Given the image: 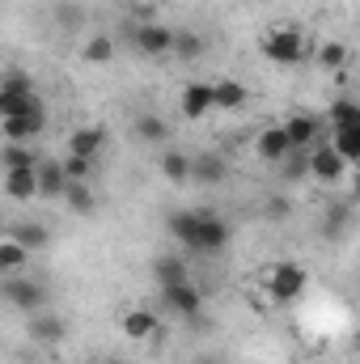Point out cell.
I'll return each mask as SVG.
<instances>
[{"label": "cell", "instance_id": "38", "mask_svg": "<svg viewBox=\"0 0 360 364\" xmlns=\"http://www.w3.org/2000/svg\"><path fill=\"white\" fill-rule=\"evenodd\" d=\"M352 343H356V356H360V331H356V339H352Z\"/></svg>", "mask_w": 360, "mask_h": 364}, {"label": "cell", "instance_id": "18", "mask_svg": "<svg viewBox=\"0 0 360 364\" xmlns=\"http://www.w3.org/2000/svg\"><path fill=\"white\" fill-rule=\"evenodd\" d=\"M9 237L21 242L26 250H47L51 246V229L43 220H17V225H9Z\"/></svg>", "mask_w": 360, "mask_h": 364}, {"label": "cell", "instance_id": "37", "mask_svg": "<svg viewBox=\"0 0 360 364\" xmlns=\"http://www.w3.org/2000/svg\"><path fill=\"white\" fill-rule=\"evenodd\" d=\"M195 364H216V360H208V356H199V360H195Z\"/></svg>", "mask_w": 360, "mask_h": 364}, {"label": "cell", "instance_id": "6", "mask_svg": "<svg viewBox=\"0 0 360 364\" xmlns=\"http://www.w3.org/2000/svg\"><path fill=\"white\" fill-rule=\"evenodd\" d=\"M179 110H182V119H191V123H199L203 114H212L216 110V81H191V85H182Z\"/></svg>", "mask_w": 360, "mask_h": 364}, {"label": "cell", "instance_id": "8", "mask_svg": "<svg viewBox=\"0 0 360 364\" xmlns=\"http://www.w3.org/2000/svg\"><path fill=\"white\" fill-rule=\"evenodd\" d=\"M26 335H30L38 348H60V343L68 339V322H64L60 314L43 309V314H30V318H26Z\"/></svg>", "mask_w": 360, "mask_h": 364}, {"label": "cell", "instance_id": "22", "mask_svg": "<svg viewBox=\"0 0 360 364\" xmlns=\"http://www.w3.org/2000/svg\"><path fill=\"white\" fill-rule=\"evenodd\" d=\"M275 178L280 182H305L309 178V149H292V153L275 166Z\"/></svg>", "mask_w": 360, "mask_h": 364}, {"label": "cell", "instance_id": "16", "mask_svg": "<svg viewBox=\"0 0 360 364\" xmlns=\"http://www.w3.org/2000/svg\"><path fill=\"white\" fill-rule=\"evenodd\" d=\"M157 326H162V318H157V309H149V305H140V309H127L123 314V335L127 339H153L157 335Z\"/></svg>", "mask_w": 360, "mask_h": 364}, {"label": "cell", "instance_id": "1", "mask_svg": "<svg viewBox=\"0 0 360 364\" xmlns=\"http://www.w3.org/2000/svg\"><path fill=\"white\" fill-rule=\"evenodd\" d=\"M0 296H4L9 309H17V314H26V318L47 309V288H43L38 279H26V275H4V279H0Z\"/></svg>", "mask_w": 360, "mask_h": 364}, {"label": "cell", "instance_id": "32", "mask_svg": "<svg viewBox=\"0 0 360 364\" xmlns=\"http://www.w3.org/2000/svg\"><path fill=\"white\" fill-rule=\"evenodd\" d=\"M0 93H17V97H26V93H38V90H34V77H30V73L9 68V73H4V81H0Z\"/></svg>", "mask_w": 360, "mask_h": 364}, {"label": "cell", "instance_id": "19", "mask_svg": "<svg viewBox=\"0 0 360 364\" xmlns=\"http://www.w3.org/2000/svg\"><path fill=\"white\" fill-rule=\"evenodd\" d=\"M136 140L140 144H170V123L162 119V114H153V110H144V114H136Z\"/></svg>", "mask_w": 360, "mask_h": 364}, {"label": "cell", "instance_id": "10", "mask_svg": "<svg viewBox=\"0 0 360 364\" xmlns=\"http://www.w3.org/2000/svg\"><path fill=\"white\" fill-rule=\"evenodd\" d=\"M191 182H203V186H221L229 182V157L216 153V149H203L191 157Z\"/></svg>", "mask_w": 360, "mask_h": 364}, {"label": "cell", "instance_id": "12", "mask_svg": "<svg viewBox=\"0 0 360 364\" xmlns=\"http://www.w3.org/2000/svg\"><path fill=\"white\" fill-rule=\"evenodd\" d=\"M199 225H203V216L199 212H186V208L166 216V233L179 242L182 250H199Z\"/></svg>", "mask_w": 360, "mask_h": 364}, {"label": "cell", "instance_id": "34", "mask_svg": "<svg viewBox=\"0 0 360 364\" xmlns=\"http://www.w3.org/2000/svg\"><path fill=\"white\" fill-rule=\"evenodd\" d=\"M263 216H268V220H275V225H284V220L292 216V199H288V195H280V191H275V195H268Z\"/></svg>", "mask_w": 360, "mask_h": 364}, {"label": "cell", "instance_id": "17", "mask_svg": "<svg viewBox=\"0 0 360 364\" xmlns=\"http://www.w3.org/2000/svg\"><path fill=\"white\" fill-rule=\"evenodd\" d=\"M4 195L13 203L38 199V170H4Z\"/></svg>", "mask_w": 360, "mask_h": 364}, {"label": "cell", "instance_id": "2", "mask_svg": "<svg viewBox=\"0 0 360 364\" xmlns=\"http://www.w3.org/2000/svg\"><path fill=\"white\" fill-rule=\"evenodd\" d=\"M348 157L331 144V140H318L314 149H309V178L318 182V186H344L348 182Z\"/></svg>", "mask_w": 360, "mask_h": 364}, {"label": "cell", "instance_id": "33", "mask_svg": "<svg viewBox=\"0 0 360 364\" xmlns=\"http://www.w3.org/2000/svg\"><path fill=\"white\" fill-rule=\"evenodd\" d=\"M93 170H97V161L64 153V174H68V182H90V178H93Z\"/></svg>", "mask_w": 360, "mask_h": 364}, {"label": "cell", "instance_id": "21", "mask_svg": "<svg viewBox=\"0 0 360 364\" xmlns=\"http://www.w3.org/2000/svg\"><path fill=\"white\" fill-rule=\"evenodd\" d=\"M153 279H157V284H182V279H191L186 259H182V255H157V259H153Z\"/></svg>", "mask_w": 360, "mask_h": 364}, {"label": "cell", "instance_id": "35", "mask_svg": "<svg viewBox=\"0 0 360 364\" xmlns=\"http://www.w3.org/2000/svg\"><path fill=\"white\" fill-rule=\"evenodd\" d=\"M344 225H348V208H331V212H327V225H322V237L335 242V237L344 233Z\"/></svg>", "mask_w": 360, "mask_h": 364}, {"label": "cell", "instance_id": "13", "mask_svg": "<svg viewBox=\"0 0 360 364\" xmlns=\"http://www.w3.org/2000/svg\"><path fill=\"white\" fill-rule=\"evenodd\" d=\"M199 216H203V225H199V255H221L229 246V225L216 212H208V208H199Z\"/></svg>", "mask_w": 360, "mask_h": 364}, {"label": "cell", "instance_id": "11", "mask_svg": "<svg viewBox=\"0 0 360 364\" xmlns=\"http://www.w3.org/2000/svg\"><path fill=\"white\" fill-rule=\"evenodd\" d=\"M284 127H288L292 149H314V144L322 140V119L309 114V110H292V114L284 119Z\"/></svg>", "mask_w": 360, "mask_h": 364}, {"label": "cell", "instance_id": "20", "mask_svg": "<svg viewBox=\"0 0 360 364\" xmlns=\"http://www.w3.org/2000/svg\"><path fill=\"white\" fill-rule=\"evenodd\" d=\"M43 153L34 144H4L0 149V170H38Z\"/></svg>", "mask_w": 360, "mask_h": 364}, {"label": "cell", "instance_id": "9", "mask_svg": "<svg viewBox=\"0 0 360 364\" xmlns=\"http://www.w3.org/2000/svg\"><path fill=\"white\" fill-rule=\"evenodd\" d=\"M292 153V140H288V127L284 123H271V127H263L259 136H255V157L263 161V166H280L284 157Z\"/></svg>", "mask_w": 360, "mask_h": 364}, {"label": "cell", "instance_id": "15", "mask_svg": "<svg viewBox=\"0 0 360 364\" xmlns=\"http://www.w3.org/2000/svg\"><path fill=\"white\" fill-rule=\"evenodd\" d=\"M106 127H77V132H68V153L73 157H90V161H97L102 157V149H106Z\"/></svg>", "mask_w": 360, "mask_h": 364}, {"label": "cell", "instance_id": "26", "mask_svg": "<svg viewBox=\"0 0 360 364\" xmlns=\"http://www.w3.org/2000/svg\"><path fill=\"white\" fill-rule=\"evenodd\" d=\"M162 174L174 182V186H186L191 182V157L182 149H166L162 153Z\"/></svg>", "mask_w": 360, "mask_h": 364}, {"label": "cell", "instance_id": "7", "mask_svg": "<svg viewBox=\"0 0 360 364\" xmlns=\"http://www.w3.org/2000/svg\"><path fill=\"white\" fill-rule=\"evenodd\" d=\"M162 301H166V309L179 314V318H199V309H203V288L191 284V279H182V284H162Z\"/></svg>", "mask_w": 360, "mask_h": 364}, {"label": "cell", "instance_id": "5", "mask_svg": "<svg viewBox=\"0 0 360 364\" xmlns=\"http://www.w3.org/2000/svg\"><path fill=\"white\" fill-rule=\"evenodd\" d=\"M132 47H136L144 60L174 55V30L162 26V21H140V26H132Z\"/></svg>", "mask_w": 360, "mask_h": 364}, {"label": "cell", "instance_id": "23", "mask_svg": "<svg viewBox=\"0 0 360 364\" xmlns=\"http://www.w3.org/2000/svg\"><path fill=\"white\" fill-rule=\"evenodd\" d=\"M203 51H208L203 34H195V30H174V60L195 64V60H203Z\"/></svg>", "mask_w": 360, "mask_h": 364}, {"label": "cell", "instance_id": "24", "mask_svg": "<svg viewBox=\"0 0 360 364\" xmlns=\"http://www.w3.org/2000/svg\"><path fill=\"white\" fill-rule=\"evenodd\" d=\"M246 102H250V93L242 81H229V77L216 81V110H242Z\"/></svg>", "mask_w": 360, "mask_h": 364}, {"label": "cell", "instance_id": "36", "mask_svg": "<svg viewBox=\"0 0 360 364\" xmlns=\"http://www.w3.org/2000/svg\"><path fill=\"white\" fill-rule=\"evenodd\" d=\"M102 364H127V360H119V356H110V360H102Z\"/></svg>", "mask_w": 360, "mask_h": 364}, {"label": "cell", "instance_id": "3", "mask_svg": "<svg viewBox=\"0 0 360 364\" xmlns=\"http://www.w3.org/2000/svg\"><path fill=\"white\" fill-rule=\"evenodd\" d=\"M305 284H309V275H305L301 263H271L268 275H263V288H268V296L275 305H292L305 292Z\"/></svg>", "mask_w": 360, "mask_h": 364}, {"label": "cell", "instance_id": "14", "mask_svg": "<svg viewBox=\"0 0 360 364\" xmlns=\"http://www.w3.org/2000/svg\"><path fill=\"white\" fill-rule=\"evenodd\" d=\"M68 174H64V157H43L38 166V199H64Z\"/></svg>", "mask_w": 360, "mask_h": 364}, {"label": "cell", "instance_id": "4", "mask_svg": "<svg viewBox=\"0 0 360 364\" xmlns=\"http://www.w3.org/2000/svg\"><path fill=\"white\" fill-rule=\"evenodd\" d=\"M263 55H268L271 64H280V68H292V64H301V60L309 55V47H305V34H301V30H292V26L268 30V34H263Z\"/></svg>", "mask_w": 360, "mask_h": 364}, {"label": "cell", "instance_id": "27", "mask_svg": "<svg viewBox=\"0 0 360 364\" xmlns=\"http://www.w3.org/2000/svg\"><path fill=\"white\" fill-rule=\"evenodd\" d=\"M327 123H331V132H335V127H356L360 123V102H352V97H335V102L327 106Z\"/></svg>", "mask_w": 360, "mask_h": 364}, {"label": "cell", "instance_id": "28", "mask_svg": "<svg viewBox=\"0 0 360 364\" xmlns=\"http://www.w3.org/2000/svg\"><path fill=\"white\" fill-rule=\"evenodd\" d=\"M26 263H30V250H26L21 242L4 237V242H0V275H17Z\"/></svg>", "mask_w": 360, "mask_h": 364}, {"label": "cell", "instance_id": "30", "mask_svg": "<svg viewBox=\"0 0 360 364\" xmlns=\"http://www.w3.org/2000/svg\"><path fill=\"white\" fill-rule=\"evenodd\" d=\"M331 144H335L352 166H360V123L356 127H335V132H331Z\"/></svg>", "mask_w": 360, "mask_h": 364}, {"label": "cell", "instance_id": "29", "mask_svg": "<svg viewBox=\"0 0 360 364\" xmlns=\"http://www.w3.org/2000/svg\"><path fill=\"white\" fill-rule=\"evenodd\" d=\"M314 60H318V68H327V73H339V68L348 64V47H344L339 38H327V43H318Z\"/></svg>", "mask_w": 360, "mask_h": 364}, {"label": "cell", "instance_id": "25", "mask_svg": "<svg viewBox=\"0 0 360 364\" xmlns=\"http://www.w3.org/2000/svg\"><path fill=\"white\" fill-rule=\"evenodd\" d=\"M64 203H68V212H73V216H93V208H97L93 186H90V182H68Z\"/></svg>", "mask_w": 360, "mask_h": 364}, {"label": "cell", "instance_id": "31", "mask_svg": "<svg viewBox=\"0 0 360 364\" xmlns=\"http://www.w3.org/2000/svg\"><path fill=\"white\" fill-rule=\"evenodd\" d=\"M81 55H85L90 64H110V60H115V38H110V34H93L90 43L81 47Z\"/></svg>", "mask_w": 360, "mask_h": 364}]
</instances>
